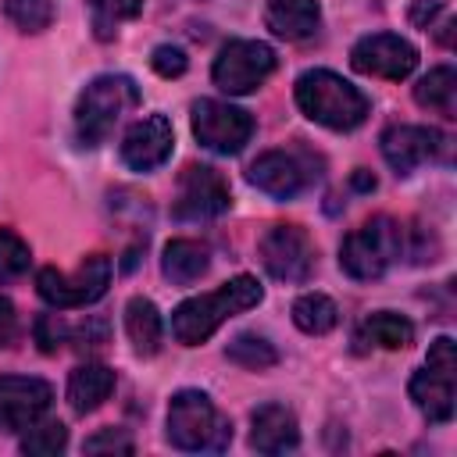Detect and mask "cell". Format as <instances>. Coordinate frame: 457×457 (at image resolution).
<instances>
[{
    "label": "cell",
    "instance_id": "7",
    "mask_svg": "<svg viewBox=\"0 0 457 457\" xmlns=\"http://www.w3.org/2000/svg\"><path fill=\"white\" fill-rule=\"evenodd\" d=\"M111 286V257L107 253H89L71 275L57 271V268H43L36 275V289L50 307L71 311V307H86L96 303Z\"/></svg>",
    "mask_w": 457,
    "mask_h": 457
},
{
    "label": "cell",
    "instance_id": "29",
    "mask_svg": "<svg viewBox=\"0 0 457 457\" xmlns=\"http://www.w3.org/2000/svg\"><path fill=\"white\" fill-rule=\"evenodd\" d=\"M29 261H32L29 243H25L18 232L0 228V282L25 275V271H29Z\"/></svg>",
    "mask_w": 457,
    "mask_h": 457
},
{
    "label": "cell",
    "instance_id": "16",
    "mask_svg": "<svg viewBox=\"0 0 457 457\" xmlns=\"http://www.w3.org/2000/svg\"><path fill=\"white\" fill-rule=\"evenodd\" d=\"M386 164L396 175H411L414 168H421L425 161H432L443 150V136L428 125H393L382 132L378 139Z\"/></svg>",
    "mask_w": 457,
    "mask_h": 457
},
{
    "label": "cell",
    "instance_id": "25",
    "mask_svg": "<svg viewBox=\"0 0 457 457\" xmlns=\"http://www.w3.org/2000/svg\"><path fill=\"white\" fill-rule=\"evenodd\" d=\"M143 11V0H89V21L96 39H114L125 21Z\"/></svg>",
    "mask_w": 457,
    "mask_h": 457
},
{
    "label": "cell",
    "instance_id": "15",
    "mask_svg": "<svg viewBox=\"0 0 457 457\" xmlns=\"http://www.w3.org/2000/svg\"><path fill=\"white\" fill-rule=\"evenodd\" d=\"M171 146H175L171 121L164 114H146V118H139L125 132V139H121V161L132 171H154V168H161L171 157Z\"/></svg>",
    "mask_w": 457,
    "mask_h": 457
},
{
    "label": "cell",
    "instance_id": "13",
    "mask_svg": "<svg viewBox=\"0 0 457 457\" xmlns=\"http://www.w3.org/2000/svg\"><path fill=\"white\" fill-rule=\"evenodd\" d=\"M350 64L361 71V75H375V79H389V82H400L407 79L414 68H418V50L393 36V32H371L364 39L353 43L350 50Z\"/></svg>",
    "mask_w": 457,
    "mask_h": 457
},
{
    "label": "cell",
    "instance_id": "34",
    "mask_svg": "<svg viewBox=\"0 0 457 457\" xmlns=\"http://www.w3.org/2000/svg\"><path fill=\"white\" fill-rule=\"evenodd\" d=\"M14 336H18V314H14L11 300H4V296H0V350H4V346H11V343H14Z\"/></svg>",
    "mask_w": 457,
    "mask_h": 457
},
{
    "label": "cell",
    "instance_id": "28",
    "mask_svg": "<svg viewBox=\"0 0 457 457\" xmlns=\"http://www.w3.org/2000/svg\"><path fill=\"white\" fill-rule=\"evenodd\" d=\"M68 443V428L61 421H46V425H29V436L21 439V453H32V457H54L61 453Z\"/></svg>",
    "mask_w": 457,
    "mask_h": 457
},
{
    "label": "cell",
    "instance_id": "12",
    "mask_svg": "<svg viewBox=\"0 0 457 457\" xmlns=\"http://www.w3.org/2000/svg\"><path fill=\"white\" fill-rule=\"evenodd\" d=\"M261 264L278 282H307L314 271V246L300 225H271L261 236Z\"/></svg>",
    "mask_w": 457,
    "mask_h": 457
},
{
    "label": "cell",
    "instance_id": "2",
    "mask_svg": "<svg viewBox=\"0 0 457 457\" xmlns=\"http://www.w3.org/2000/svg\"><path fill=\"white\" fill-rule=\"evenodd\" d=\"M293 93H296L300 111L332 132H350L368 118V96L328 68L303 71Z\"/></svg>",
    "mask_w": 457,
    "mask_h": 457
},
{
    "label": "cell",
    "instance_id": "24",
    "mask_svg": "<svg viewBox=\"0 0 457 457\" xmlns=\"http://www.w3.org/2000/svg\"><path fill=\"white\" fill-rule=\"evenodd\" d=\"M336 321H339V311H336V303L325 293H303V296H296V303H293V325L300 332L325 336V332L336 328Z\"/></svg>",
    "mask_w": 457,
    "mask_h": 457
},
{
    "label": "cell",
    "instance_id": "3",
    "mask_svg": "<svg viewBox=\"0 0 457 457\" xmlns=\"http://www.w3.org/2000/svg\"><path fill=\"white\" fill-rule=\"evenodd\" d=\"M168 443L186 453H221L232 443V421L200 389H179L168 403Z\"/></svg>",
    "mask_w": 457,
    "mask_h": 457
},
{
    "label": "cell",
    "instance_id": "20",
    "mask_svg": "<svg viewBox=\"0 0 457 457\" xmlns=\"http://www.w3.org/2000/svg\"><path fill=\"white\" fill-rule=\"evenodd\" d=\"M353 343H357L361 350H368V346H378V350H403V346L414 343V325H411L403 314L378 311V314H371V318L361 321Z\"/></svg>",
    "mask_w": 457,
    "mask_h": 457
},
{
    "label": "cell",
    "instance_id": "27",
    "mask_svg": "<svg viewBox=\"0 0 457 457\" xmlns=\"http://www.w3.org/2000/svg\"><path fill=\"white\" fill-rule=\"evenodd\" d=\"M4 11L18 32H43L54 21V0H4Z\"/></svg>",
    "mask_w": 457,
    "mask_h": 457
},
{
    "label": "cell",
    "instance_id": "22",
    "mask_svg": "<svg viewBox=\"0 0 457 457\" xmlns=\"http://www.w3.org/2000/svg\"><path fill=\"white\" fill-rule=\"evenodd\" d=\"M125 332H129V343L136 353L150 357L161 350V336H164V325H161V314L154 307V300L146 296H132L125 303Z\"/></svg>",
    "mask_w": 457,
    "mask_h": 457
},
{
    "label": "cell",
    "instance_id": "5",
    "mask_svg": "<svg viewBox=\"0 0 457 457\" xmlns=\"http://www.w3.org/2000/svg\"><path fill=\"white\" fill-rule=\"evenodd\" d=\"M139 104V89L129 75H96L75 100V139L79 146H100L129 107Z\"/></svg>",
    "mask_w": 457,
    "mask_h": 457
},
{
    "label": "cell",
    "instance_id": "14",
    "mask_svg": "<svg viewBox=\"0 0 457 457\" xmlns=\"http://www.w3.org/2000/svg\"><path fill=\"white\" fill-rule=\"evenodd\" d=\"M54 403V389L32 375H0V432H21L36 425Z\"/></svg>",
    "mask_w": 457,
    "mask_h": 457
},
{
    "label": "cell",
    "instance_id": "21",
    "mask_svg": "<svg viewBox=\"0 0 457 457\" xmlns=\"http://www.w3.org/2000/svg\"><path fill=\"white\" fill-rule=\"evenodd\" d=\"M207 268H211V253H207L204 243H196V239H171V243L164 246L161 271H164L168 282L189 286V282H196Z\"/></svg>",
    "mask_w": 457,
    "mask_h": 457
},
{
    "label": "cell",
    "instance_id": "11",
    "mask_svg": "<svg viewBox=\"0 0 457 457\" xmlns=\"http://www.w3.org/2000/svg\"><path fill=\"white\" fill-rule=\"evenodd\" d=\"M193 136L214 154H239L253 136V118L225 100L193 104Z\"/></svg>",
    "mask_w": 457,
    "mask_h": 457
},
{
    "label": "cell",
    "instance_id": "23",
    "mask_svg": "<svg viewBox=\"0 0 457 457\" xmlns=\"http://www.w3.org/2000/svg\"><path fill=\"white\" fill-rule=\"evenodd\" d=\"M414 100L443 118H457V71L450 64L432 68L418 86H414Z\"/></svg>",
    "mask_w": 457,
    "mask_h": 457
},
{
    "label": "cell",
    "instance_id": "4",
    "mask_svg": "<svg viewBox=\"0 0 457 457\" xmlns=\"http://www.w3.org/2000/svg\"><path fill=\"white\" fill-rule=\"evenodd\" d=\"M403 253H407V228L378 214L343 239L339 268L357 282H371V278H382Z\"/></svg>",
    "mask_w": 457,
    "mask_h": 457
},
{
    "label": "cell",
    "instance_id": "19",
    "mask_svg": "<svg viewBox=\"0 0 457 457\" xmlns=\"http://www.w3.org/2000/svg\"><path fill=\"white\" fill-rule=\"evenodd\" d=\"M111 393H114V371H111L107 364L86 361V364H79V368L71 371V378H68V403H71V411H79V414L96 411Z\"/></svg>",
    "mask_w": 457,
    "mask_h": 457
},
{
    "label": "cell",
    "instance_id": "6",
    "mask_svg": "<svg viewBox=\"0 0 457 457\" xmlns=\"http://www.w3.org/2000/svg\"><path fill=\"white\" fill-rule=\"evenodd\" d=\"M414 407L432 421V425H443L453 418V396H457V346L450 336H439L432 346H428V357H425V368H418L411 375V386H407Z\"/></svg>",
    "mask_w": 457,
    "mask_h": 457
},
{
    "label": "cell",
    "instance_id": "30",
    "mask_svg": "<svg viewBox=\"0 0 457 457\" xmlns=\"http://www.w3.org/2000/svg\"><path fill=\"white\" fill-rule=\"evenodd\" d=\"M186 50L182 46H171V43H161V46H154V54H150V68L161 75V79H179L182 71H186Z\"/></svg>",
    "mask_w": 457,
    "mask_h": 457
},
{
    "label": "cell",
    "instance_id": "17",
    "mask_svg": "<svg viewBox=\"0 0 457 457\" xmlns=\"http://www.w3.org/2000/svg\"><path fill=\"white\" fill-rule=\"evenodd\" d=\"M300 443V428H296V414L282 403H264L253 411L250 418V446L257 453H286L296 450Z\"/></svg>",
    "mask_w": 457,
    "mask_h": 457
},
{
    "label": "cell",
    "instance_id": "31",
    "mask_svg": "<svg viewBox=\"0 0 457 457\" xmlns=\"http://www.w3.org/2000/svg\"><path fill=\"white\" fill-rule=\"evenodd\" d=\"M68 328H71V325H64L57 314H39V321H36V343H39L46 353H54L61 343H68Z\"/></svg>",
    "mask_w": 457,
    "mask_h": 457
},
{
    "label": "cell",
    "instance_id": "33",
    "mask_svg": "<svg viewBox=\"0 0 457 457\" xmlns=\"http://www.w3.org/2000/svg\"><path fill=\"white\" fill-rule=\"evenodd\" d=\"M443 11H446V0H414L411 4V21L418 29H432Z\"/></svg>",
    "mask_w": 457,
    "mask_h": 457
},
{
    "label": "cell",
    "instance_id": "10",
    "mask_svg": "<svg viewBox=\"0 0 457 457\" xmlns=\"http://www.w3.org/2000/svg\"><path fill=\"white\" fill-rule=\"evenodd\" d=\"M232 204L228 182L211 164H186L179 175V193L171 204V214L179 221H207L225 214Z\"/></svg>",
    "mask_w": 457,
    "mask_h": 457
},
{
    "label": "cell",
    "instance_id": "8",
    "mask_svg": "<svg viewBox=\"0 0 457 457\" xmlns=\"http://www.w3.org/2000/svg\"><path fill=\"white\" fill-rule=\"evenodd\" d=\"M275 71V50L268 43H257V39H232L221 46V54L214 57V68H211V79L218 89L232 93V96H243V93H253L268 75Z\"/></svg>",
    "mask_w": 457,
    "mask_h": 457
},
{
    "label": "cell",
    "instance_id": "9",
    "mask_svg": "<svg viewBox=\"0 0 457 457\" xmlns=\"http://www.w3.org/2000/svg\"><path fill=\"white\" fill-rule=\"evenodd\" d=\"M246 179H250V186H257L261 193H268L275 200H293L307 186H314L318 171H314V157L307 150H268L250 164Z\"/></svg>",
    "mask_w": 457,
    "mask_h": 457
},
{
    "label": "cell",
    "instance_id": "32",
    "mask_svg": "<svg viewBox=\"0 0 457 457\" xmlns=\"http://www.w3.org/2000/svg\"><path fill=\"white\" fill-rule=\"evenodd\" d=\"M86 450L89 453H132V439L125 436V428H104L96 436L86 439Z\"/></svg>",
    "mask_w": 457,
    "mask_h": 457
},
{
    "label": "cell",
    "instance_id": "26",
    "mask_svg": "<svg viewBox=\"0 0 457 457\" xmlns=\"http://www.w3.org/2000/svg\"><path fill=\"white\" fill-rule=\"evenodd\" d=\"M225 357L239 368H250V371H264L278 361V350L264 339V336H253V332H239L228 346H225Z\"/></svg>",
    "mask_w": 457,
    "mask_h": 457
},
{
    "label": "cell",
    "instance_id": "1",
    "mask_svg": "<svg viewBox=\"0 0 457 457\" xmlns=\"http://www.w3.org/2000/svg\"><path fill=\"white\" fill-rule=\"evenodd\" d=\"M264 300V286L253 275H236L225 286H218L214 293H200L182 300L171 311V336L182 346H196L204 339H211L228 318L257 307Z\"/></svg>",
    "mask_w": 457,
    "mask_h": 457
},
{
    "label": "cell",
    "instance_id": "18",
    "mask_svg": "<svg viewBox=\"0 0 457 457\" xmlns=\"http://www.w3.org/2000/svg\"><path fill=\"white\" fill-rule=\"evenodd\" d=\"M264 25L289 43L311 39L321 25V7L318 0H268L264 7Z\"/></svg>",
    "mask_w": 457,
    "mask_h": 457
}]
</instances>
